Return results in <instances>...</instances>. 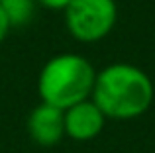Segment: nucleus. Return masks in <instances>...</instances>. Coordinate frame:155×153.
Wrapping results in <instances>:
<instances>
[{
  "label": "nucleus",
  "mask_w": 155,
  "mask_h": 153,
  "mask_svg": "<svg viewBox=\"0 0 155 153\" xmlns=\"http://www.w3.org/2000/svg\"><path fill=\"white\" fill-rule=\"evenodd\" d=\"M91 98L108 120H134L151 108L155 84L143 69L120 61L96 71Z\"/></svg>",
  "instance_id": "obj_1"
},
{
  "label": "nucleus",
  "mask_w": 155,
  "mask_h": 153,
  "mask_svg": "<svg viewBox=\"0 0 155 153\" xmlns=\"http://www.w3.org/2000/svg\"><path fill=\"white\" fill-rule=\"evenodd\" d=\"M96 69L81 53H59L47 59L38 76V94L41 102L61 110L91 98Z\"/></svg>",
  "instance_id": "obj_2"
},
{
  "label": "nucleus",
  "mask_w": 155,
  "mask_h": 153,
  "mask_svg": "<svg viewBox=\"0 0 155 153\" xmlns=\"http://www.w3.org/2000/svg\"><path fill=\"white\" fill-rule=\"evenodd\" d=\"M69 35L81 43H96L108 37L118 22L116 0H71L63 10Z\"/></svg>",
  "instance_id": "obj_3"
},
{
  "label": "nucleus",
  "mask_w": 155,
  "mask_h": 153,
  "mask_svg": "<svg viewBox=\"0 0 155 153\" xmlns=\"http://www.w3.org/2000/svg\"><path fill=\"white\" fill-rule=\"evenodd\" d=\"M104 112L96 106L92 98L81 100L73 106L63 110V122H65V135L75 142H92L102 134L106 126Z\"/></svg>",
  "instance_id": "obj_4"
},
{
  "label": "nucleus",
  "mask_w": 155,
  "mask_h": 153,
  "mask_svg": "<svg viewBox=\"0 0 155 153\" xmlns=\"http://www.w3.org/2000/svg\"><path fill=\"white\" fill-rule=\"evenodd\" d=\"M26 130L30 134L31 142L39 147H53L65 138V122L63 110L51 106L47 102H39L28 114Z\"/></svg>",
  "instance_id": "obj_5"
},
{
  "label": "nucleus",
  "mask_w": 155,
  "mask_h": 153,
  "mask_svg": "<svg viewBox=\"0 0 155 153\" xmlns=\"http://www.w3.org/2000/svg\"><path fill=\"white\" fill-rule=\"evenodd\" d=\"M38 0H0V10L4 12L12 30L24 28L34 20Z\"/></svg>",
  "instance_id": "obj_6"
},
{
  "label": "nucleus",
  "mask_w": 155,
  "mask_h": 153,
  "mask_svg": "<svg viewBox=\"0 0 155 153\" xmlns=\"http://www.w3.org/2000/svg\"><path fill=\"white\" fill-rule=\"evenodd\" d=\"M38 4L39 6H43V8H47V10H57V12H63L65 8L71 4V0H38Z\"/></svg>",
  "instance_id": "obj_7"
},
{
  "label": "nucleus",
  "mask_w": 155,
  "mask_h": 153,
  "mask_svg": "<svg viewBox=\"0 0 155 153\" xmlns=\"http://www.w3.org/2000/svg\"><path fill=\"white\" fill-rule=\"evenodd\" d=\"M12 31V28H10V24H8V20H6V16H4V12L0 10V45L4 43V39L8 37V34Z\"/></svg>",
  "instance_id": "obj_8"
}]
</instances>
